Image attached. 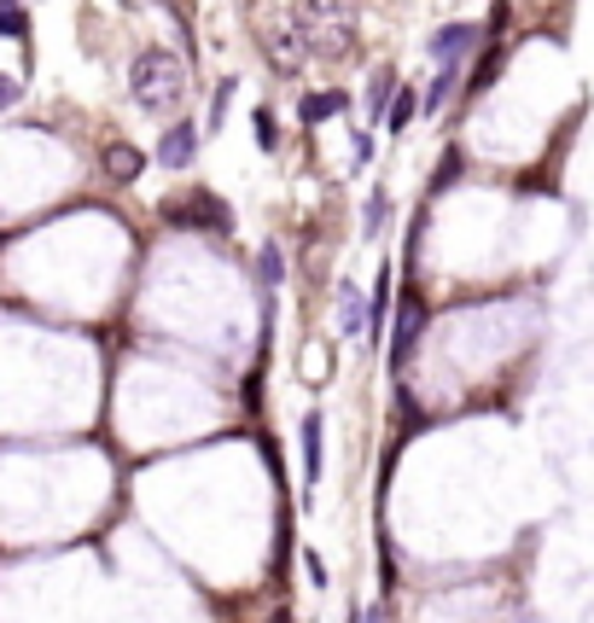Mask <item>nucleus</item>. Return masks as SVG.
Listing matches in <instances>:
<instances>
[{"mask_svg": "<svg viewBox=\"0 0 594 623\" xmlns=\"http://www.w3.org/2000/svg\"><path fill=\"white\" fill-rule=\"evenodd\" d=\"M257 41H262V58H269V71H280V76H298V71L315 58V24H310L298 7H292V12L257 18Z\"/></svg>", "mask_w": 594, "mask_h": 623, "instance_id": "nucleus-1", "label": "nucleus"}, {"mask_svg": "<svg viewBox=\"0 0 594 623\" xmlns=\"http://www.w3.org/2000/svg\"><path fill=\"white\" fill-rule=\"evenodd\" d=\"M129 88L140 99V111H170V106H181V94H187V65H181L170 47H147L129 65Z\"/></svg>", "mask_w": 594, "mask_h": 623, "instance_id": "nucleus-2", "label": "nucleus"}, {"mask_svg": "<svg viewBox=\"0 0 594 623\" xmlns=\"http://www.w3.org/2000/svg\"><path fill=\"white\" fill-rule=\"evenodd\" d=\"M163 222H170V227H187V234H228V227H234V211H228L216 193H204V186H198V193L163 204Z\"/></svg>", "mask_w": 594, "mask_h": 623, "instance_id": "nucleus-3", "label": "nucleus"}, {"mask_svg": "<svg viewBox=\"0 0 594 623\" xmlns=\"http://www.w3.org/2000/svg\"><path fill=\"white\" fill-rule=\"evenodd\" d=\"M484 41V30L473 24V18H455V24H443L438 35H432V71H461L466 58H473V47Z\"/></svg>", "mask_w": 594, "mask_h": 623, "instance_id": "nucleus-4", "label": "nucleus"}, {"mask_svg": "<svg viewBox=\"0 0 594 623\" xmlns=\"http://www.w3.org/2000/svg\"><path fill=\"white\" fill-rule=\"evenodd\" d=\"M420 332H425V298L408 286L402 315H397V339H391V367H408V356L420 350Z\"/></svg>", "mask_w": 594, "mask_h": 623, "instance_id": "nucleus-5", "label": "nucleus"}, {"mask_svg": "<svg viewBox=\"0 0 594 623\" xmlns=\"http://www.w3.org/2000/svg\"><path fill=\"white\" fill-rule=\"evenodd\" d=\"M193 158H198V122L175 117V129H163V140H158V163L163 170H187Z\"/></svg>", "mask_w": 594, "mask_h": 623, "instance_id": "nucleus-6", "label": "nucleus"}, {"mask_svg": "<svg viewBox=\"0 0 594 623\" xmlns=\"http://www.w3.org/2000/svg\"><path fill=\"white\" fill-rule=\"evenodd\" d=\"M367 315H374V303L361 298V280H338V332L344 339H361Z\"/></svg>", "mask_w": 594, "mask_h": 623, "instance_id": "nucleus-7", "label": "nucleus"}, {"mask_svg": "<svg viewBox=\"0 0 594 623\" xmlns=\"http://www.w3.org/2000/svg\"><path fill=\"white\" fill-rule=\"evenodd\" d=\"M344 111H350V94H344V88H326V94H303L298 99V117L310 122V129H321V122H333Z\"/></svg>", "mask_w": 594, "mask_h": 623, "instance_id": "nucleus-8", "label": "nucleus"}, {"mask_svg": "<svg viewBox=\"0 0 594 623\" xmlns=\"http://www.w3.org/2000/svg\"><path fill=\"white\" fill-rule=\"evenodd\" d=\"M321 449H326V420L310 413V420H303V484H310V490L321 477Z\"/></svg>", "mask_w": 594, "mask_h": 623, "instance_id": "nucleus-9", "label": "nucleus"}, {"mask_svg": "<svg viewBox=\"0 0 594 623\" xmlns=\"http://www.w3.org/2000/svg\"><path fill=\"white\" fill-rule=\"evenodd\" d=\"M425 111V94L414 88V82H408V88H397L391 94V111H385V129H391V135H402L408 129V122H414Z\"/></svg>", "mask_w": 594, "mask_h": 623, "instance_id": "nucleus-10", "label": "nucleus"}, {"mask_svg": "<svg viewBox=\"0 0 594 623\" xmlns=\"http://www.w3.org/2000/svg\"><path fill=\"white\" fill-rule=\"evenodd\" d=\"M257 280H262V292H274V286L285 280V251H280L274 239H269V245H262V251H257Z\"/></svg>", "mask_w": 594, "mask_h": 623, "instance_id": "nucleus-11", "label": "nucleus"}, {"mask_svg": "<svg viewBox=\"0 0 594 623\" xmlns=\"http://www.w3.org/2000/svg\"><path fill=\"white\" fill-rule=\"evenodd\" d=\"M391 94H397V76L391 71H379L374 82H367V111H374L385 122V111H391Z\"/></svg>", "mask_w": 594, "mask_h": 623, "instance_id": "nucleus-12", "label": "nucleus"}, {"mask_svg": "<svg viewBox=\"0 0 594 623\" xmlns=\"http://www.w3.org/2000/svg\"><path fill=\"white\" fill-rule=\"evenodd\" d=\"M501 65H507V47H484V65L473 71V82H466V94L478 99V94L489 88V82H496V71H501Z\"/></svg>", "mask_w": 594, "mask_h": 623, "instance_id": "nucleus-13", "label": "nucleus"}, {"mask_svg": "<svg viewBox=\"0 0 594 623\" xmlns=\"http://www.w3.org/2000/svg\"><path fill=\"white\" fill-rule=\"evenodd\" d=\"M106 170H111L117 181H134L140 170H147V158H140L134 147H111V152H106Z\"/></svg>", "mask_w": 594, "mask_h": 623, "instance_id": "nucleus-14", "label": "nucleus"}, {"mask_svg": "<svg viewBox=\"0 0 594 623\" xmlns=\"http://www.w3.org/2000/svg\"><path fill=\"white\" fill-rule=\"evenodd\" d=\"M0 35H12V41L30 35V12L18 7V0H0Z\"/></svg>", "mask_w": 594, "mask_h": 623, "instance_id": "nucleus-15", "label": "nucleus"}, {"mask_svg": "<svg viewBox=\"0 0 594 623\" xmlns=\"http://www.w3.org/2000/svg\"><path fill=\"white\" fill-rule=\"evenodd\" d=\"M251 129H257V147H262V152H274V147H280V122H274L269 106H257V111H251Z\"/></svg>", "mask_w": 594, "mask_h": 623, "instance_id": "nucleus-16", "label": "nucleus"}, {"mask_svg": "<svg viewBox=\"0 0 594 623\" xmlns=\"http://www.w3.org/2000/svg\"><path fill=\"white\" fill-rule=\"evenodd\" d=\"M234 94H239V76H222V82H216V99H210V122H216V129H222V117H228Z\"/></svg>", "mask_w": 594, "mask_h": 623, "instance_id": "nucleus-17", "label": "nucleus"}, {"mask_svg": "<svg viewBox=\"0 0 594 623\" xmlns=\"http://www.w3.org/2000/svg\"><path fill=\"white\" fill-rule=\"evenodd\" d=\"M374 152H379V140H374V135H356V140H350V170H367V163H374Z\"/></svg>", "mask_w": 594, "mask_h": 623, "instance_id": "nucleus-18", "label": "nucleus"}, {"mask_svg": "<svg viewBox=\"0 0 594 623\" xmlns=\"http://www.w3.org/2000/svg\"><path fill=\"white\" fill-rule=\"evenodd\" d=\"M385 211H391V198H385V193L367 198V234H379V227H385Z\"/></svg>", "mask_w": 594, "mask_h": 623, "instance_id": "nucleus-19", "label": "nucleus"}, {"mask_svg": "<svg viewBox=\"0 0 594 623\" xmlns=\"http://www.w3.org/2000/svg\"><path fill=\"white\" fill-rule=\"evenodd\" d=\"M449 175H461V152H443V163H438V181H432V193H443V186H449Z\"/></svg>", "mask_w": 594, "mask_h": 623, "instance_id": "nucleus-20", "label": "nucleus"}, {"mask_svg": "<svg viewBox=\"0 0 594 623\" xmlns=\"http://www.w3.org/2000/svg\"><path fill=\"white\" fill-rule=\"evenodd\" d=\"M18 94H24V82H18V76H0V111L18 106Z\"/></svg>", "mask_w": 594, "mask_h": 623, "instance_id": "nucleus-21", "label": "nucleus"}, {"mask_svg": "<svg viewBox=\"0 0 594 623\" xmlns=\"http://www.w3.org/2000/svg\"><path fill=\"white\" fill-rule=\"evenodd\" d=\"M158 7H163V12H175V0H158Z\"/></svg>", "mask_w": 594, "mask_h": 623, "instance_id": "nucleus-22", "label": "nucleus"}]
</instances>
